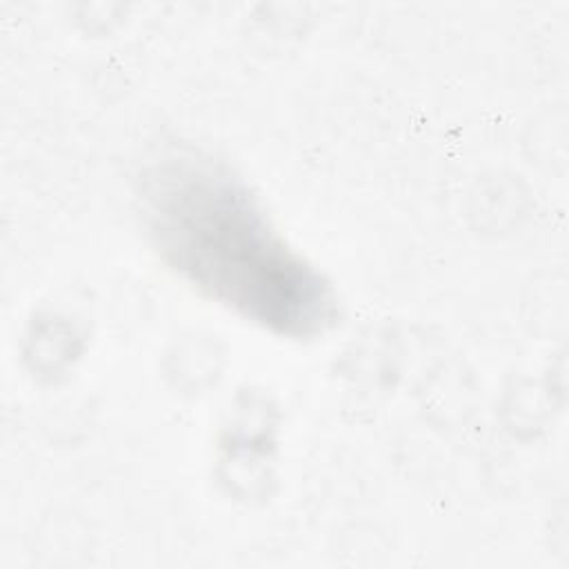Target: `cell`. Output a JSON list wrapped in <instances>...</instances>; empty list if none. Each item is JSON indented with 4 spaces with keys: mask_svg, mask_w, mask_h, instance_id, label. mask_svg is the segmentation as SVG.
<instances>
[{
    "mask_svg": "<svg viewBox=\"0 0 569 569\" xmlns=\"http://www.w3.org/2000/svg\"><path fill=\"white\" fill-rule=\"evenodd\" d=\"M140 198L164 262L216 302L291 338L318 336L336 320L331 287L209 156L162 151L142 173Z\"/></svg>",
    "mask_w": 569,
    "mask_h": 569,
    "instance_id": "cell-1",
    "label": "cell"
}]
</instances>
